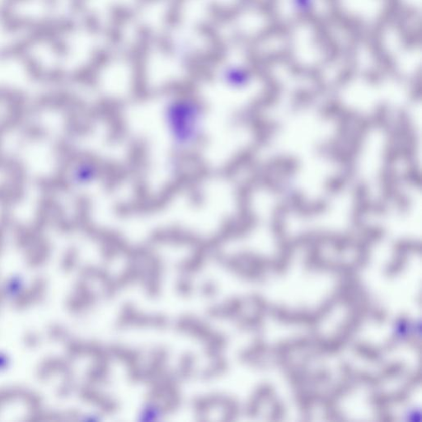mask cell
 Returning a JSON list of instances; mask_svg holds the SVG:
<instances>
[{
    "label": "cell",
    "mask_w": 422,
    "mask_h": 422,
    "mask_svg": "<svg viewBox=\"0 0 422 422\" xmlns=\"http://www.w3.org/2000/svg\"><path fill=\"white\" fill-rule=\"evenodd\" d=\"M373 316L378 322H384V320L386 319V313L383 310L376 311Z\"/></svg>",
    "instance_id": "obj_2"
},
{
    "label": "cell",
    "mask_w": 422,
    "mask_h": 422,
    "mask_svg": "<svg viewBox=\"0 0 422 422\" xmlns=\"http://www.w3.org/2000/svg\"><path fill=\"white\" fill-rule=\"evenodd\" d=\"M24 289V282L20 275H14L7 282L5 291L6 294L11 298L16 297L21 295Z\"/></svg>",
    "instance_id": "obj_1"
},
{
    "label": "cell",
    "mask_w": 422,
    "mask_h": 422,
    "mask_svg": "<svg viewBox=\"0 0 422 422\" xmlns=\"http://www.w3.org/2000/svg\"><path fill=\"white\" fill-rule=\"evenodd\" d=\"M8 364H9V359L7 356L0 352V370L8 368Z\"/></svg>",
    "instance_id": "obj_3"
}]
</instances>
